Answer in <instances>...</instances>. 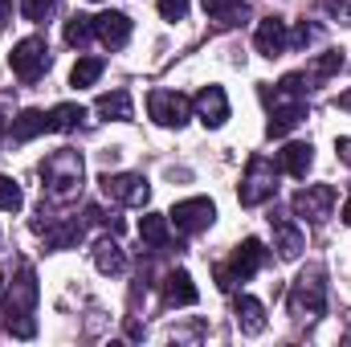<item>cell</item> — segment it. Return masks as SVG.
<instances>
[{
    "label": "cell",
    "mask_w": 351,
    "mask_h": 347,
    "mask_svg": "<svg viewBox=\"0 0 351 347\" xmlns=\"http://www.w3.org/2000/svg\"><path fill=\"white\" fill-rule=\"evenodd\" d=\"M82 176H86L82 152H70V147L53 152V156L41 164V180H45V192H49V200H70V196H78V188H82Z\"/></svg>",
    "instance_id": "3"
},
{
    "label": "cell",
    "mask_w": 351,
    "mask_h": 347,
    "mask_svg": "<svg viewBox=\"0 0 351 347\" xmlns=\"http://www.w3.org/2000/svg\"><path fill=\"white\" fill-rule=\"evenodd\" d=\"M213 217H217V204L208 196H188V200H180L172 213H168V221L176 225L180 237H196L200 229L213 225Z\"/></svg>",
    "instance_id": "8"
},
{
    "label": "cell",
    "mask_w": 351,
    "mask_h": 347,
    "mask_svg": "<svg viewBox=\"0 0 351 347\" xmlns=\"http://www.w3.org/2000/svg\"><path fill=\"white\" fill-rule=\"evenodd\" d=\"M196 115H200V123L204 127H225V119H229V94H225V86H204L200 94H196Z\"/></svg>",
    "instance_id": "14"
},
{
    "label": "cell",
    "mask_w": 351,
    "mask_h": 347,
    "mask_svg": "<svg viewBox=\"0 0 351 347\" xmlns=\"http://www.w3.org/2000/svg\"><path fill=\"white\" fill-rule=\"evenodd\" d=\"M335 106H339V110H351V90H348V94H339V98H335Z\"/></svg>",
    "instance_id": "35"
},
{
    "label": "cell",
    "mask_w": 351,
    "mask_h": 347,
    "mask_svg": "<svg viewBox=\"0 0 351 347\" xmlns=\"http://www.w3.org/2000/svg\"><path fill=\"white\" fill-rule=\"evenodd\" d=\"M269 229H274V250L282 254V258H298L302 250H306V233H302V225L290 217V213H269Z\"/></svg>",
    "instance_id": "12"
},
{
    "label": "cell",
    "mask_w": 351,
    "mask_h": 347,
    "mask_svg": "<svg viewBox=\"0 0 351 347\" xmlns=\"http://www.w3.org/2000/svg\"><path fill=\"white\" fill-rule=\"evenodd\" d=\"M53 12H58V0H21V16H25V21H33V25L49 21Z\"/></svg>",
    "instance_id": "30"
},
{
    "label": "cell",
    "mask_w": 351,
    "mask_h": 347,
    "mask_svg": "<svg viewBox=\"0 0 351 347\" xmlns=\"http://www.w3.org/2000/svg\"><path fill=\"white\" fill-rule=\"evenodd\" d=\"M4 119H8V102L0 98V139H4Z\"/></svg>",
    "instance_id": "36"
},
{
    "label": "cell",
    "mask_w": 351,
    "mask_h": 347,
    "mask_svg": "<svg viewBox=\"0 0 351 347\" xmlns=\"http://www.w3.org/2000/svg\"><path fill=\"white\" fill-rule=\"evenodd\" d=\"M139 237H143V246L147 250H168L172 246V221L168 217H156V213H147L143 221H139Z\"/></svg>",
    "instance_id": "19"
},
{
    "label": "cell",
    "mask_w": 351,
    "mask_h": 347,
    "mask_svg": "<svg viewBox=\"0 0 351 347\" xmlns=\"http://www.w3.org/2000/svg\"><path fill=\"white\" fill-rule=\"evenodd\" d=\"M160 16L164 21H184L188 16V0H160Z\"/></svg>",
    "instance_id": "31"
},
{
    "label": "cell",
    "mask_w": 351,
    "mask_h": 347,
    "mask_svg": "<svg viewBox=\"0 0 351 347\" xmlns=\"http://www.w3.org/2000/svg\"><path fill=\"white\" fill-rule=\"evenodd\" d=\"M94 265H98L102 274L119 278V274L127 270V258H123V246H119V241H110V237H106V241H98V246H94Z\"/></svg>",
    "instance_id": "22"
},
{
    "label": "cell",
    "mask_w": 351,
    "mask_h": 347,
    "mask_svg": "<svg viewBox=\"0 0 351 347\" xmlns=\"http://www.w3.org/2000/svg\"><path fill=\"white\" fill-rule=\"evenodd\" d=\"M331 12H335L343 25H351V0H331Z\"/></svg>",
    "instance_id": "33"
},
{
    "label": "cell",
    "mask_w": 351,
    "mask_h": 347,
    "mask_svg": "<svg viewBox=\"0 0 351 347\" xmlns=\"http://www.w3.org/2000/svg\"><path fill=\"white\" fill-rule=\"evenodd\" d=\"M274 192H278V168H274L265 156H254L250 168H245V176H241L237 200H241L245 208H258L265 200H274Z\"/></svg>",
    "instance_id": "6"
},
{
    "label": "cell",
    "mask_w": 351,
    "mask_h": 347,
    "mask_svg": "<svg viewBox=\"0 0 351 347\" xmlns=\"http://www.w3.org/2000/svg\"><path fill=\"white\" fill-rule=\"evenodd\" d=\"M339 70H343V49H327L323 58L311 62V78H319V82L331 78V74H339Z\"/></svg>",
    "instance_id": "27"
},
{
    "label": "cell",
    "mask_w": 351,
    "mask_h": 347,
    "mask_svg": "<svg viewBox=\"0 0 351 347\" xmlns=\"http://www.w3.org/2000/svg\"><path fill=\"white\" fill-rule=\"evenodd\" d=\"M196 298H200V294H196L188 270H172V274L164 278V302H168V307H192Z\"/></svg>",
    "instance_id": "17"
},
{
    "label": "cell",
    "mask_w": 351,
    "mask_h": 347,
    "mask_svg": "<svg viewBox=\"0 0 351 347\" xmlns=\"http://www.w3.org/2000/svg\"><path fill=\"white\" fill-rule=\"evenodd\" d=\"M102 192L114 200V204H131V208H143L152 200V188L139 172H119V176H102Z\"/></svg>",
    "instance_id": "9"
},
{
    "label": "cell",
    "mask_w": 351,
    "mask_h": 347,
    "mask_svg": "<svg viewBox=\"0 0 351 347\" xmlns=\"http://www.w3.org/2000/svg\"><path fill=\"white\" fill-rule=\"evenodd\" d=\"M41 233H45V241H49V250H70V246H78V241H82V233H86V225H82V221L74 217V221H66V225H58V229H53V225H45Z\"/></svg>",
    "instance_id": "23"
},
{
    "label": "cell",
    "mask_w": 351,
    "mask_h": 347,
    "mask_svg": "<svg viewBox=\"0 0 351 347\" xmlns=\"http://www.w3.org/2000/svg\"><path fill=\"white\" fill-rule=\"evenodd\" d=\"M262 261H265V246L258 237H245V241L233 250L229 265H217V286H221V290H233L237 282H250V278L262 270Z\"/></svg>",
    "instance_id": "5"
},
{
    "label": "cell",
    "mask_w": 351,
    "mask_h": 347,
    "mask_svg": "<svg viewBox=\"0 0 351 347\" xmlns=\"http://www.w3.org/2000/svg\"><path fill=\"white\" fill-rule=\"evenodd\" d=\"M335 152H339V160L351 168V135H343V139H335Z\"/></svg>",
    "instance_id": "34"
},
{
    "label": "cell",
    "mask_w": 351,
    "mask_h": 347,
    "mask_svg": "<svg viewBox=\"0 0 351 347\" xmlns=\"http://www.w3.org/2000/svg\"><path fill=\"white\" fill-rule=\"evenodd\" d=\"M49 131V110H21L16 119H12V127H8V135L16 139V143H29V139H37V135H45Z\"/></svg>",
    "instance_id": "18"
},
{
    "label": "cell",
    "mask_w": 351,
    "mask_h": 347,
    "mask_svg": "<svg viewBox=\"0 0 351 347\" xmlns=\"http://www.w3.org/2000/svg\"><path fill=\"white\" fill-rule=\"evenodd\" d=\"M254 45H258L262 58H278V53H286V45H290L286 21H282V16H265L262 25H258V33H254Z\"/></svg>",
    "instance_id": "15"
},
{
    "label": "cell",
    "mask_w": 351,
    "mask_h": 347,
    "mask_svg": "<svg viewBox=\"0 0 351 347\" xmlns=\"http://www.w3.org/2000/svg\"><path fill=\"white\" fill-rule=\"evenodd\" d=\"M323 311H327V274H323V265H306L290 286V315L311 323Z\"/></svg>",
    "instance_id": "4"
},
{
    "label": "cell",
    "mask_w": 351,
    "mask_h": 347,
    "mask_svg": "<svg viewBox=\"0 0 351 347\" xmlns=\"http://www.w3.org/2000/svg\"><path fill=\"white\" fill-rule=\"evenodd\" d=\"M294 213L306 217V221H327L331 217V204H335V188L331 184H306L294 192Z\"/></svg>",
    "instance_id": "11"
},
{
    "label": "cell",
    "mask_w": 351,
    "mask_h": 347,
    "mask_svg": "<svg viewBox=\"0 0 351 347\" xmlns=\"http://www.w3.org/2000/svg\"><path fill=\"white\" fill-rule=\"evenodd\" d=\"M311 164H315V147H311V143H286V147L278 152V172L294 176V180H306Z\"/></svg>",
    "instance_id": "16"
},
{
    "label": "cell",
    "mask_w": 351,
    "mask_h": 347,
    "mask_svg": "<svg viewBox=\"0 0 351 347\" xmlns=\"http://www.w3.org/2000/svg\"><path fill=\"white\" fill-rule=\"evenodd\" d=\"M25 204V192H21V184L12 180V176H0V208L4 213H16Z\"/></svg>",
    "instance_id": "29"
},
{
    "label": "cell",
    "mask_w": 351,
    "mask_h": 347,
    "mask_svg": "<svg viewBox=\"0 0 351 347\" xmlns=\"http://www.w3.org/2000/svg\"><path fill=\"white\" fill-rule=\"evenodd\" d=\"M90 37H94V16H74V21L66 25V41H70L74 49L90 45Z\"/></svg>",
    "instance_id": "28"
},
{
    "label": "cell",
    "mask_w": 351,
    "mask_h": 347,
    "mask_svg": "<svg viewBox=\"0 0 351 347\" xmlns=\"http://www.w3.org/2000/svg\"><path fill=\"white\" fill-rule=\"evenodd\" d=\"M33 307H37V274L33 265L25 261L16 270V282H8L4 298H0V323L8 335L16 339H33L37 335V319H33Z\"/></svg>",
    "instance_id": "1"
},
{
    "label": "cell",
    "mask_w": 351,
    "mask_h": 347,
    "mask_svg": "<svg viewBox=\"0 0 351 347\" xmlns=\"http://www.w3.org/2000/svg\"><path fill=\"white\" fill-rule=\"evenodd\" d=\"M147 110L160 127H184L188 115H192V102L180 94V90H152L147 94Z\"/></svg>",
    "instance_id": "10"
},
{
    "label": "cell",
    "mask_w": 351,
    "mask_h": 347,
    "mask_svg": "<svg viewBox=\"0 0 351 347\" xmlns=\"http://www.w3.org/2000/svg\"><path fill=\"white\" fill-rule=\"evenodd\" d=\"M233 311H237V327H241V335H262L265 331V307L258 302V298L241 294Z\"/></svg>",
    "instance_id": "20"
},
{
    "label": "cell",
    "mask_w": 351,
    "mask_h": 347,
    "mask_svg": "<svg viewBox=\"0 0 351 347\" xmlns=\"http://www.w3.org/2000/svg\"><path fill=\"white\" fill-rule=\"evenodd\" d=\"M290 41H294V45H311V41H319V29H315V25H298Z\"/></svg>",
    "instance_id": "32"
},
{
    "label": "cell",
    "mask_w": 351,
    "mask_h": 347,
    "mask_svg": "<svg viewBox=\"0 0 351 347\" xmlns=\"http://www.w3.org/2000/svg\"><path fill=\"white\" fill-rule=\"evenodd\" d=\"M306 74H286L274 90H265V102H269V123H265V135L269 139H282L290 135L302 119H306Z\"/></svg>",
    "instance_id": "2"
},
{
    "label": "cell",
    "mask_w": 351,
    "mask_h": 347,
    "mask_svg": "<svg viewBox=\"0 0 351 347\" xmlns=\"http://www.w3.org/2000/svg\"><path fill=\"white\" fill-rule=\"evenodd\" d=\"M8 62H12V74H16L21 82H37V78L49 70V45H45V37H25V41H16Z\"/></svg>",
    "instance_id": "7"
},
{
    "label": "cell",
    "mask_w": 351,
    "mask_h": 347,
    "mask_svg": "<svg viewBox=\"0 0 351 347\" xmlns=\"http://www.w3.org/2000/svg\"><path fill=\"white\" fill-rule=\"evenodd\" d=\"M82 119H86V110L78 102H62V106L49 110V131H74Z\"/></svg>",
    "instance_id": "25"
},
{
    "label": "cell",
    "mask_w": 351,
    "mask_h": 347,
    "mask_svg": "<svg viewBox=\"0 0 351 347\" xmlns=\"http://www.w3.org/2000/svg\"><path fill=\"white\" fill-rule=\"evenodd\" d=\"M343 221L351 225V196H348V204H343Z\"/></svg>",
    "instance_id": "37"
},
{
    "label": "cell",
    "mask_w": 351,
    "mask_h": 347,
    "mask_svg": "<svg viewBox=\"0 0 351 347\" xmlns=\"http://www.w3.org/2000/svg\"><path fill=\"white\" fill-rule=\"evenodd\" d=\"M102 70H106L102 58H78V66L70 70V82H74V86H94V82L102 78Z\"/></svg>",
    "instance_id": "26"
},
{
    "label": "cell",
    "mask_w": 351,
    "mask_h": 347,
    "mask_svg": "<svg viewBox=\"0 0 351 347\" xmlns=\"http://www.w3.org/2000/svg\"><path fill=\"white\" fill-rule=\"evenodd\" d=\"M94 37H98L106 49H123V45L131 41V16H127V12H114V8L98 12V16H94Z\"/></svg>",
    "instance_id": "13"
},
{
    "label": "cell",
    "mask_w": 351,
    "mask_h": 347,
    "mask_svg": "<svg viewBox=\"0 0 351 347\" xmlns=\"http://www.w3.org/2000/svg\"><path fill=\"white\" fill-rule=\"evenodd\" d=\"M94 110L102 119H131V94L127 90H110V94H98Z\"/></svg>",
    "instance_id": "24"
},
{
    "label": "cell",
    "mask_w": 351,
    "mask_h": 347,
    "mask_svg": "<svg viewBox=\"0 0 351 347\" xmlns=\"http://www.w3.org/2000/svg\"><path fill=\"white\" fill-rule=\"evenodd\" d=\"M204 4V12H208V21H217V25H241L245 16H250V8H245V0H200Z\"/></svg>",
    "instance_id": "21"
}]
</instances>
